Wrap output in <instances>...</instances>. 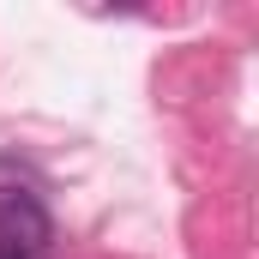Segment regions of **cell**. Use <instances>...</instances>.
I'll return each instance as SVG.
<instances>
[{
    "label": "cell",
    "mask_w": 259,
    "mask_h": 259,
    "mask_svg": "<svg viewBox=\"0 0 259 259\" xmlns=\"http://www.w3.org/2000/svg\"><path fill=\"white\" fill-rule=\"evenodd\" d=\"M55 241V223L42 211L36 193H0V247H18V253H49Z\"/></svg>",
    "instance_id": "6da1fadb"
},
{
    "label": "cell",
    "mask_w": 259,
    "mask_h": 259,
    "mask_svg": "<svg viewBox=\"0 0 259 259\" xmlns=\"http://www.w3.org/2000/svg\"><path fill=\"white\" fill-rule=\"evenodd\" d=\"M0 259H49V253H18V247H0Z\"/></svg>",
    "instance_id": "7a4b0ae2"
}]
</instances>
